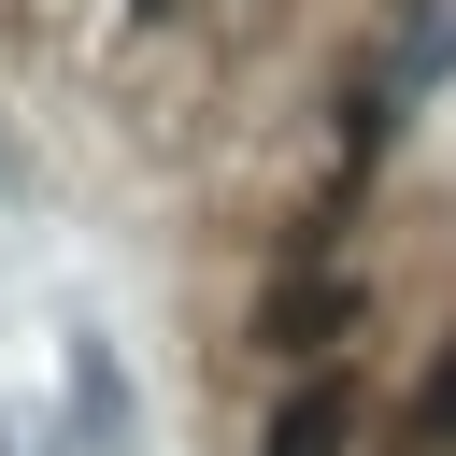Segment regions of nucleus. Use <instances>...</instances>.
I'll use <instances>...</instances> for the list:
<instances>
[{
  "mask_svg": "<svg viewBox=\"0 0 456 456\" xmlns=\"http://www.w3.org/2000/svg\"><path fill=\"white\" fill-rule=\"evenodd\" d=\"M342 328H356V285H342V271H285V285L256 299V342H271V356H328Z\"/></svg>",
  "mask_w": 456,
  "mask_h": 456,
  "instance_id": "nucleus-1",
  "label": "nucleus"
},
{
  "mask_svg": "<svg viewBox=\"0 0 456 456\" xmlns=\"http://www.w3.org/2000/svg\"><path fill=\"white\" fill-rule=\"evenodd\" d=\"M342 442H356V385H342V370L285 385V413H271V456H342Z\"/></svg>",
  "mask_w": 456,
  "mask_h": 456,
  "instance_id": "nucleus-2",
  "label": "nucleus"
},
{
  "mask_svg": "<svg viewBox=\"0 0 456 456\" xmlns=\"http://www.w3.org/2000/svg\"><path fill=\"white\" fill-rule=\"evenodd\" d=\"M456 71V0H399V43H385V86L413 100V86H442Z\"/></svg>",
  "mask_w": 456,
  "mask_h": 456,
  "instance_id": "nucleus-3",
  "label": "nucleus"
},
{
  "mask_svg": "<svg viewBox=\"0 0 456 456\" xmlns=\"http://www.w3.org/2000/svg\"><path fill=\"white\" fill-rule=\"evenodd\" d=\"M413 442H428V456H456V342H442V356H428V385H413Z\"/></svg>",
  "mask_w": 456,
  "mask_h": 456,
  "instance_id": "nucleus-4",
  "label": "nucleus"
},
{
  "mask_svg": "<svg viewBox=\"0 0 456 456\" xmlns=\"http://www.w3.org/2000/svg\"><path fill=\"white\" fill-rule=\"evenodd\" d=\"M0 185H14V142H0Z\"/></svg>",
  "mask_w": 456,
  "mask_h": 456,
  "instance_id": "nucleus-5",
  "label": "nucleus"
}]
</instances>
